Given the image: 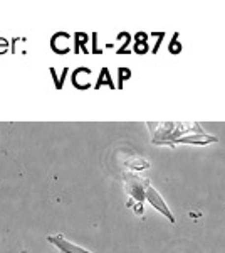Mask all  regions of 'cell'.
<instances>
[{"label": "cell", "mask_w": 225, "mask_h": 253, "mask_svg": "<svg viewBox=\"0 0 225 253\" xmlns=\"http://www.w3.org/2000/svg\"><path fill=\"white\" fill-rule=\"evenodd\" d=\"M47 242L56 245L57 248H59L63 253H93L89 250H86L83 247H77V245L67 242L66 238H64L63 235H52V236H47Z\"/></svg>", "instance_id": "obj_3"}, {"label": "cell", "mask_w": 225, "mask_h": 253, "mask_svg": "<svg viewBox=\"0 0 225 253\" xmlns=\"http://www.w3.org/2000/svg\"><path fill=\"white\" fill-rule=\"evenodd\" d=\"M123 177H125V186H126L128 194L141 205V203L146 199V187L150 186V181L148 179H143L133 172H125Z\"/></svg>", "instance_id": "obj_1"}, {"label": "cell", "mask_w": 225, "mask_h": 253, "mask_svg": "<svg viewBox=\"0 0 225 253\" xmlns=\"http://www.w3.org/2000/svg\"><path fill=\"white\" fill-rule=\"evenodd\" d=\"M20 253H27V250H22V252H20Z\"/></svg>", "instance_id": "obj_6"}, {"label": "cell", "mask_w": 225, "mask_h": 253, "mask_svg": "<svg viewBox=\"0 0 225 253\" xmlns=\"http://www.w3.org/2000/svg\"><path fill=\"white\" fill-rule=\"evenodd\" d=\"M146 201L150 203L151 206L155 208L157 211H160L163 216H166V218L170 219V223H175V216H173V213L170 211V208L166 206V203L163 201V198L160 196V193L157 189H155L153 186H148L146 187Z\"/></svg>", "instance_id": "obj_2"}, {"label": "cell", "mask_w": 225, "mask_h": 253, "mask_svg": "<svg viewBox=\"0 0 225 253\" xmlns=\"http://www.w3.org/2000/svg\"><path fill=\"white\" fill-rule=\"evenodd\" d=\"M219 138L214 135H208V133H192V135H183L182 138H177L171 145L175 144H197V145H205V144H212V142H217Z\"/></svg>", "instance_id": "obj_4"}, {"label": "cell", "mask_w": 225, "mask_h": 253, "mask_svg": "<svg viewBox=\"0 0 225 253\" xmlns=\"http://www.w3.org/2000/svg\"><path fill=\"white\" fill-rule=\"evenodd\" d=\"M103 83H108V84H109V88H114L113 80H111V75H109L108 68H103V71H101V78H99V81H97V84H96V86L99 88Z\"/></svg>", "instance_id": "obj_5"}]
</instances>
